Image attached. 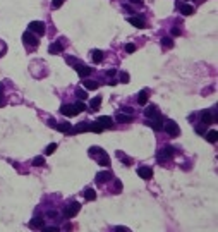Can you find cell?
Wrapping results in <instances>:
<instances>
[{
  "mask_svg": "<svg viewBox=\"0 0 218 232\" xmlns=\"http://www.w3.org/2000/svg\"><path fill=\"white\" fill-rule=\"evenodd\" d=\"M4 103H5V101H4V98H2V93H0V107L4 105Z\"/></svg>",
  "mask_w": 218,
  "mask_h": 232,
  "instance_id": "cell-42",
  "label": "cell"
},
{
  "mask_svg": "<svg viewBox=\"0 0 218 232\" xmlns=\"http://www.w3.org/2000/svg\"><path fill=\"white\" fill-rule=\"evenodd\" d=\"M161 47H163V48H172V47H174L172 38H161Z\"/></svg>",
  "mask_w": 218,
  "mask_h": 232,
  "instance_id": "cell-28",
  "label": "cell"
},
{
  "mask_svg": "<svg viewBox=\"0 0 218 232\" xmlns=\"http://www.w3.org/2000/svg\"><path fill=\"white\" fill-rule=\"evenodd\" d=\"M146 126L153 127L155 131H163V119L156 117V119H151V120H146Z\"/></svg>",
  "mask_w": 218,
  "mask_h": 232,
  "instance_id": "cell-11",
  "label": "cell"
},
{
  "mask_svg": "<svg viewBox=\"0 0 218 232\" xmlns=\"http://www.w3.org/2000/svg\"><path fill=\"white\" fill-rule=\"evenodd\" d=\"M96 122L100 124L103 129H112V127H114V119L108 117V115H101V117H98Z\"/></svg>",
  "mask_w": 218,
  "mask_h": 232,
  "instance_id": "cell-9",
  "label": "cell"
},
{
  "mask_svg": "<svg viewBox=\"0 0 218 232\" xmlns=\"http://www.w3.org/2000/svg\"><path fill=\"white\" fill-rule=\"evenodd\" d=\"M112 179V172H98V174H96V177H95V181L98 184H103V182H107V181H110Z\"/></svg>",
  "mask_w": 218,
  "mask_h": 232,
  "instance_id": "cell-13",
  "label": "cell"
},
{
  "mask_svg": "<svg viewBox=\"0 0 218 232\" xmlns=\"http://www.w3.org/2000/svg\"><path fill=\"white\" fill-rule=\"evenodd\" d=\"M74 69L77 70V74L81 76V78H88V76L91 74V70H93L89 66H84V64H79V62L74 66Z\"/></svg>",
  "mask_w": 218,
  "mask_h": 232,
  "instance_id": "cell-8",
  "label": "cell"
},
{
  "mask_svg": "<svg viewBox=\"0 0 218 232\" xmlns=\"http://www.w3.org/2000/svg\"><path fill=\"white\" fill-rule=\"evenodd\" d=\"M55 129L60 132H69L70 131V124L69 122H57L55 124Z\"/></svg>",
  "mask_w": 218,
  "mask_h": 232,
  "instance_id": "cell-20",
  "label": "cell"
},
{
  "mask_svg": "<svg viewBox=\"0 0 218 232\" xmlns=\"http://www.w3.org/2000/svg\"><path fill=\"white\" fill-rule=\"evenodd\" d=\"M122 110H124V112H126V114H131V115L134 114V108H132V107H124Z\"/></svg>",
  "mask_w": 218,
  "mask_h": 232,
  "instance_id": "cell-36",
  "label": "cell"
},
{
  "mask_svg": "<svg viewBox=\"0 0 218 232\" xmlns=\"http://www.w3.org/2000/svg\"><path fill=\"white\" fill-rule=\"evenodd\" d=\"M126 52H127V53L136 52V45H134V43H127V45H126Z\"/></svg>",
  "mask_w": 218,
  "mask_h": 232,
  "instance_id": "cell-33",
  "label": "cell"
},
{
  "mask_svg": "<svg viewBox=\"0 0 218 232\" xmlns=\"http://www.w3.org/2000/svg\"><path fill=\"white\" fill-rule=\"evenodd\" d=\"M55 150H57V143H50V145L45 148V155H52Z\"/></svg>",
  "mask_w": 218,
  "mask_h": 232,
  "instance_id": "cell-30",
  "label": "cell"
},
{
  "mask_svg": "<svg viewBox=\"0 0 218 232\" xmlns=\"http://www.w3.org/2000/svg\"><path fill=\"white\" fill-rule=\"evenodd\" d=\"M144 115H146L148 119H156V117H160L158 107H156V105H148V107H146V110H144Z\"/></svg>",
  "mask_w": 218,
  "mask_h": 232,
  "instance_id": "cell-12",
  "label": "cell"
},
{
  "mask_svg": "<svg viewBox=\"0 0 218 232\" xmlns=\"http://www.w3.org/2000/svg\"><path fill=\"white\" fill-rule=\"evenodd\" d=\"M177 5H179L180 12H182L184 16H192V14H194V7H192V5H189V4H182V2H180V4H177Z\"/></svg>",
  "mask_w": 218,
  "mask_h": 232,
  "instance_id": "cell-16",
  "label": "cell"
},
{
  "mask_svg": "<svg viewBox=\"0 0 218 232\" xmlns=\"http://www.w3.org/2000/svg\"><path fill=\"white\" fill-rule=\"evenodd\" d=\"M22 41H24V45H26L29 50H33V48L38 47V38H36L31 31H26V33L22 35Z\"/></svg>",
  "mask_w": 218,
  "mask_h": 232,
  "instance_id": "cell-3",
  "label": "cell"
},
{
  "mask_svg": "<svg viewBox=\"0 0 218 232\" xmlns=\"http://www.w3.org/2000/svg\"><path fill=\"white\" fill-rule=\"evenodd\" d=\"M62 4H64V0H53V2H52V7H53V9H58Z\"/></svg>",
  "mask_w": 218,
  "mask_h": 232,
  "instance_id": "cell-35",
  "label": "cell"
},
{
  "mask_svg": "<svg viewBox=\"0 0 218 232\" xmlns=\"http://www.w3.org/2000/svg\"><path fill=\"white\" fill-rule=\"evenodd\" d=\"M28 31H31V33H36V35H39V36H43L45 35V22H41V21H33V22H29L28 24Z\"/></svg>",
  "mask_w": 218,
  "mask_h": 232,
  "instance_id": "cell-6",
  "label": "cell"
},
{
  "mask_svg": "<svg viewBox=\"0 0 218 232\" xmlns=\"http://www.w3.org/2000/svg\"><path fill=\"white\" fill-rule=\"evenodd\" d=\"M199 117H201V124H205V126H209V124L213 122V117L209 114V110H203L199 114Z\"/></svg>",
  "mask_w": 218,
  "mask_h": 232,
  "instance_id": "cell-15",
  "label": "cell"
},
{
  "mask_svg": "<svg viewBox=\"0 0 218 232\" xmlns=\"http://www.w3.org/2000/svg\"><path fill=\"white\" fill-rule=\"evenodd\" d=\"M89 157L96 158V162L100 163L101 167L110 165V157L107 155V151H103V148H100V146H91V148H89Z\"/></svg>",
  "mask_w": 218,
  "mask_h": 232,
  "instance_id": "cell-1",
  "label": "cell"
},
{
  "mask_svg": "<svg viewBox=\"0 0 218 232\" xmlns=\"http://www.w3.org/2000/svg\"><path fill=\"white\" fill-rule=\"evenodd\" d=\"M216 138H218L216 131H209L208 134H206V139H208L209 143H216Z\"/></svg>",
  "mask_w": 218,
  "mask_h": 232,
  "instance_id": "cell-29",
  "label": "cell"
},
{
  "mask_svg": "<svg viewBox=\"0 0 218 232\" xmlns=\"http://www.w3.org/2000/svg\"><path fill=\"white\" fill-rule=\"evenodd\" d=\"M100 105H101V97H96V98H93V100L89 101V107H91L93 110H96Z\"/></svg>",
  "mask_w": 218,
  "mask_h": 232,
  "instance_id": "cell-26",
  "label": "cell"
},
{
  "mask_svg": "<svg viewBox=\"0 0 218 232\" xmlns=\"http://www.w3.org/2000/svg\"><path fill=\"white\" fill-rule=\"evenodd\" d=\"M33 165H35V167L45 165V158H43V157H35V160H33Z\"/></svg>",
  "mask_w": 218,
  "mask_h": 232,
  "instance_id": "cell-31",
  "label": "cell"
},
{
  "mask_svg": "<svg viewBox=\"0 0 218 232\" xmlns=\"http://www.w3.org/2000/svg\"><path fill=\"white\" fill-rule=\"evenodd\" d=\"M48 217H50V219H55V217H57V211H53V210H50V211H48Z\"/></svg>",
  "mask_w": 218,
  "mask_h": 232,
  "instance_id": "cell-39",
  "label": "cell"
},
{
  "mask_svg": "<svg viewBox=\"0 0 218 232\" xmlns=\"http://www.w3.org/2000/svg\"><path fill=\"white\" fill-rule=\"evenodd\" d=\"M91 59H93V62L100 64V62L103 60V52H101V50H93V52H91Z\"/></svg>",
  "mask_w": 218,
  "mask_h": 232,
  "instance_id": "cell-21",
  "label": "cell"
},
{
  "mask_svg": "<svg viewBox=\"0 0 218 232\" xmlns=\"http://www.w3.org/2000/svg\"><path fill=\"white\" fill-rule=\"evenodd\" d=\"M146 101H148V89H141L139 95H137V103L139 105H146Z\"/></svg>",
  "mask_w": 218,
  "mask_h": 232,
  "instance_id": "cell-18",
  "label": "cell"
},
{
  "mask_svg": "<svg viewBox=\"0 0 218 232\" xmlns=\"http://www.w3.org/2000/svg\"><path fill=\"white\" fill-rule=\"evenodd\" d=\"M74 105H76V108H77V110H79V112H84V110H88V107H86V105H84V103H83V100H79V101H76Z\"/></svg>",
  "mask_w": 218,
  "mask_h": 232,
  "instance_id": "cell-32",
  "label": "cell"
},
{
  "mask_svg": "<svg viewBox=\"0 0 218 232\" xmlns=\"http://www.w3.org/2000/svg\"><path fill=\"white\" fill-rule=\"evenodd\" d=\"M131 4H136V5H141V4H143V0H131Z\"/></svg>",
  "mask_w": 218,
  "mask_h": 232,
  "instance_id": "cell-41",
  "label": "cell"
},
{
  "mask_svg": "<svg viewBox=\"0 0 218 232\" xmlns=\"http://www.w3.org/2000/svg\"><path fill=\"white\" fill-rule=\"evenodd\" d=\"M174 153H175V150L172 148V146H165V148L158 150L156 158H158V162L160 163H163V162H167V160H170V158L174 157Z\"/></svg>",
  "mask_w": 218,
  "mask_h": 232,
  "instance_id": "cell-2",
  "label": "cell"
},
{
  "mask_svg": "<svg viewBox=\"0 0 218 232\" xmlns=\"http://www.w3.org/2000/svg\"><path fill=\"white\" fill-rule=\"evenodd\" d=\"M118 120V122H132V115H126V114H117V117H115Z\"/></svg>",
  "mask_w": 218,
  "mask_h": 232,
  "instance_id": "cell-23",
  "label": "cell"
},
{
  "mask_svg": "<svg viewBox=\"0 0 218 232\" xmlns=\"http://www.w3.org/2000/svg\"><path fill=\"white\" fill-rule=\"evenodd\" d=\"M62 50H64V45L60 41H55V43H52L48 47V52L52 53V55H58V53H62Z\"/></svg>",
  "mask_w": 218,
  "mask_h": 232,
  "instance_id": "cell-14",
  "label": "cell"
},
{
  "mask_svg": "<svg viewBox=\"0 0 218 232\" xmlns=\"http://www.w3.org/2000/svg\"><path fill=\"white\" fill-rule=\"evenodd\" d=\"M76 95H77L79 100H86V98H88V91H86V89H83V88H77V89H76Z\"/></svg>",
  "mask_w": 218,
  "mask_h": 232,
  "instance_id": "cell-27",
  "label": "cell"
},
{
  "mask_svg": "<svg viewBox=\"0 0 218 232\" xmlns=\"http://www.w3.org/2000/svg\"><path fill=\"white\" fill-rule=\"evenodd\" d=\"M60 112H62V115H66V117H74V115H77L79 114V110L76 108V105H62L60 107Z\"/></svg>",
  "mask_w": 218,
  "mask_h": 232,
  "instance_id": "cell-7",
  "label": "cell"
},
{
  "mask_svg": "<svg viewBox=\"0 0 218 232\" xmlns=\"http://www.w3.org/2000/svg\"><path fill=\"white\" fill-rule=\"evenodd\" d=\"M83 84L86 86V89H96V88H98V83H96V81H91V79L83 81Z\"/></svg>",
  "mask_w": 218,
  "mask_h": 232,
  "instance_id": "cell-25",
  "label": "cell"
},
{
  "mask_svg": "<svg viewBox=\"0 0 218 232\" xmlns=\"http://www.w3.org/2000/svg\"><path fill=\"white\" fill-rule=\"evenodd\" d=\"M163 129H165V131L168 132L170 136H177V134L180 132L179 126H177V124H175L172 119H165V120H163Z\"/></svg>",
  "mask_w": 218,
  "mask_h": 232,
  "instance_id": "cell-5",
  "label": "cell"
},
{
  "mask_svg": "<svg viewBox=\"0 0 218 232\" xmlns=\"http://www.w3.org/2000/svg\"><path fill=\"white\" fill-rule=\"evenodd\" d=\"M117 157H118V160H120V162H124L126 165H131V163H132L131 158L127 157V155H124L122 151H117Z\"/></svg>",
  "mask_w": 218,
  "mask_h": 232,
  "instance_id": "cell-24",
  "label": "cell"
},
{
  "mask_svg": "<svg viewBox=\"0 0 218 232\" xmlns=\"http://www.w3.org/2000/svg\"><path fill=\"white\" fill-rule=\"evenodd\" d=\"M79 210H81V205H79L77 201L70 203L69 206H66V208H64V217H66V219H74L76 215L79 213Z\"/></svg>",
  "mask_w": 218,
  "mask_h": 232,
  "instance_id": "cell-4",
  "label": "cell"
},
{
  "mask_svg": "<svg viewBox=\"0 0 218 232\" xmlns=\"http://www.w3.org/2000/svg\"><path fill=\"white\" fill-rule=\"evenodd\" d=\"M84 198H86L88 201H93V200H96V191L91 188H88L86 191H84Z\"/></svg>",
  "mask_w": 218,
  "mask_h": 232,
  "instance_id": "cell-22",
  "label": "cell"
},
{
  "mask_svg": "<svg viewBox=\"0 0 218 232\" xmlns=\"http://www.w3.org/2000/svg\"><path fill=\"white\" fill-rule=\"evenodd\" d=\"M120 83H129V74L127 72H120Z\"/></svg>",
  "mask_w": 218,
  "mask_h": 232,
  "instance_id": "cell-34",
  "label": "cell"
},
{
  "mask_svg": "<svg viewBox=\"0 0 218 232\" xmlns=\"http://www.w3.org/2000/svg\"><path fill=\"white\" fill-rule=\"evenodd\" d=\"M172 35H174V36H179V35H180V29H179V28H172Z\"/></svg>",
  "mask_w": 218,
  "mask_h": 232,
  "instance_id": "cell-38",
  "label": "cell"
},
{
  "mask_svg": "<svg viewBox=\"0 0 218 232\" xmlns=\"http://www.w3.org/2000/svg\"><path fill=\"white\" fill-rule=\"evenodd\" d=\"M137 174H139V177L144 179V181H148V179L153 177V170H151V167H148V165L139 167V169H137Z\"/></svg>",
  "mask_w": 218,
  "mask_h": 232,
  "instance_id": "cell-10",
  "label": "cell"
},
{
  "mask_svg": "<svg viewBox=\"0 0 218 232\" xmlns=\"http://www.w3.org/2000/svg\"><path fill=\"white\" fill-rule=\"evenodd\" d=\"M115 72H117L115 69H108V70H107V76H108V78H110V76H115Z\"/></svg>",
  "mask_w": 218,
  "mask_h": 232,
  "instance_id": "cell-40",
  "label": "cell"
},
{
  "mask_svg": "<svg viewBox=\"0 0 218 232\" xmlns=\"http://www.w3.org/2000/svg\"><path fill=\"white\" fill-rule=\"evenodd\" d=\"M43 223H45L43 217H41V219H39V217H35V219L29 222V227L31 229H43Z\"/></svg>",
  "mask_w": 218,
  "mask_h": 232,
  "instance_id": "cell-17",
  "label": "cell"
},
{
  "mask_svg": "<svg viewBox=\"0 0 218 232\" xmlns=\"http://www.w3.org/2000/svg\"><path fill=\"white\" fill-rule=\"evenodd\" d=\"M43 229H45V230H48V232H58V230H60L58 227H43Z\"/></svg>",
  "mask_w": 218,
  "mask_h": 232,
  "instance_id": "cell-37",
  "label": "cell"
},
{
  "mask_svg": "<svg viewBox=\"0 0 218 232\" xmlns=\"http://www.w3.org/2000/svg\"><path fill=\"white\" fill-rule=\"evenodd\" d=\"M127 21L131 22L132 26H136V28H144V19L143 17H129Z\"/></svg>",
  "mask_w": 218,
  "mask_h": 232,
  "instance_id": "cell-19",
  "label": "cell"
}]
</instances>
